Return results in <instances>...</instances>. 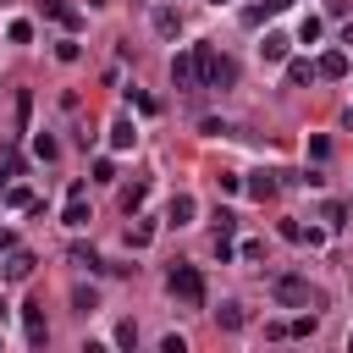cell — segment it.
<instances>
[{"label": "cell", "mask_w": 353, "mask_h": 353, "mask_svg": "<svg viewBox=\"0 0 353 353\" xmlns=\"http://www.w3.org/2000/svg\"><path fill=\"white\" fill-rule=\"evenodd\" d=\"M193 55H199V88H232L237 83V61L221 55L215 44H193Z\"/></svg>", "instance_id": "obj_1"}, {"label": "cell", "mask_w": 353, "mask_h": 353, "mask_svg": "<svg viewBox=\"0 0 353 353\" xmlns=\"http://www.w3.org/2000/svg\"><path fill=\"white\" fill-rule=\"evenodd\" d=\"M165 287H171V298H182L188 309H199V303H204V276H199V265H171Z\"/></svg>", "instance_id": "obj_2"}, {"label": "cell", "mask_w": 353, "mask_h": 353, "mask_svg": "<svg viewBox=\"0 0 353 353\" xmlns=\"http://www.w3.org/2000/svg\"><path fill=\"white\" fill-rule=\"evenodd\" d=\"M270 292H276V303H287V309H303V303L314 298L303 276H276V281H270Z\"/></svg>", "instance_id": "obj_3"}, {"label": "cell", "mask_w": 353, "mask_h": 353, "mask_svg": "<svg viewBox=\"0 0 353 353\" xmlns=\"http://www.w3.org/2000/svg\"><path fill=\"white\" fill-rule=\"evenodd\" d=\"M22 325H28V342H33V347H44V342H50V325H44V298H28V303H22Z\"/></svg>", "instance_id": "obj_4"}, {"label": "cell", "mask_w": 353, "mask_h": 353, "mask_svg": "<svg viewBox=\"0 0 353 353\" xmlns=\"http://www.w3.org/2000/svg\"><path fill=\"white\" fill-rule=\"evenodd\" d=\"M171 83H176V88H199V55H193V50L171 55Z\"/></svg>", "instance_id": "obj_5"}, {"label": "cell", "mask_w": 353, "mask_h": 353, "mask_svg": "<svg viewBox=\"0 0 353 353\" xmlns=\"http://www.w3.org/2000/svg\"><path fill=\"white\" fill-rule=\"evenodd\" d=\"M0 276H6V281H28V276H33V254H28V248H11V254L0 259Z\"/></svg>", "instance_id": "obj_6"}, {"label": "cell", "mask_w": 353, "mask_h": 353, "mask_svg": "<svg viewBox=\"0 0 353 353\" xmlns=\"http://www.w3.org/2000/svg\"><path fill=\"white\" fill-rule=\"evenodd\" d=\"M61 221L77 232V226H88L94 215H88V204H83V182H72V199H66V210H61Z\"/></svg>", "instance_id": "obj_7"}, {"label": "cell", "mask_w": 353, "mask_h": 353, "mask_svg": "<svg viewBox=\"0 0 353 353\" xmlns=\"http://www.w3.org/2000/svg\"><path fill=\"white\" fill-rule=\"evenodd\" d=\"M243 188H248V193H254V199L265 204V199H276V188H281V182H276V171H254V176H248Z\"/></svg>", "instance_id": "obj_8"}, {"label": "cell", "mask_w": 353, "mask_h": 353, "mask_svg": "<svg viewBox=\"0 0 353 353\" xmlns=\"http://www.w3.org/2000/svg\"><path fill=\"white\" fill-rule=\"evenodd\" d=\"M193 215H199V204H193V193H176V199H171V210H165V221H171V226H188Z\"/></svg>", "instance_id": "obj_9"}, {"label": "cell", "mask_w": 353, "mask_h": 353, "mask_svg": "<svg viewBox=\"0 0 353 353\" xmlns=\"http://www.w3.org/2000/svg\"><path fill=\"white\" fill-rule=\"evenodd\" d=\"M314 314H298V320H281V325H270V336H314Z\"/></svg>", "instance_id": "obj_10"}, {"label": "cell", "mask_w": 353, "mask_h": 353, "mask_svg": "<svg viewBox=\"0 0 353 353\" xmlns=\"http://www.w3.org/2000/svg\"><path fill=\"white\" fill-rule=\"evenodd\" d=\"M314 72H320V77H347V55H342V50H325V55L314 61Z\"/></svg>", "instance_id": "obj_11"}, {"label": "cell", "mask_w": 353, "mask_h": 353, "mask_svg": "<svg viewBox=\"0 0 353 353\" xmlns=\"http://www.w3.org/2000/svg\"><path fill=\"white\" fill-rule=\"evenodd\" d=\"M154 33H160V39H176V33H182V17H176L171 6H160V11H154Z\"/></svg>", "instance_id": "obj_12"}, {"label": "cell", "mask_w": 353, "mask_h": 353, "mask_svg": "<svg viewBox=\"0 0 353 353\" xmlns=\"http://www.w3.org/2000/svg\"><path fill=\"white\" fill-rule=\"evenodd\" d=\"M132 143H138V127H132L127 116H121V121H110V149H132Z\"/></svg>", "instance_id": "obj_13"}, {"label": "cell", "mask_w": 353, "mask_h": 353, "mask_svg": "<svg viewBox=\"0 0 353 353\" xmlns=\"http://www.w3.org/2000/svg\"><path fill=\"white\" fill-rule=\"evenodd\" d=\"M6 210H39V199H33V188H22V182H11V188H6Z\"/></svg>", "instance_id": "obj_14"}, {"label": "cell", "mask_w": 353, "mask_h": 353, "mask_svg": "<svg viewBox=\"0 0 353 353\" xmlns=\"http://www.w3.org/2000/svg\"><path fill=\"white\" fill-rule=\"evenodd\" d=\"M259 55L265 61H287V33H265L259 39Z\"/></svg>", "instance_id": "obj_15"}, {"label": "cell", "mask_w": 353, "mask_h": 353, "mask_svg": "<svg viewBox=\"0 0 353 353\" xmlns=\"http://www.w3.org/2000/svg\"><path fill=\"white\" fill-rule=\"evenodd\" d=\"M309 77H320V72H314V61H287V83H292V88H303Z\"/></svg>", "instance_id": "obj_16"}, {"label": "cell", "mask_w": 353, "mask_h": 353, "mask_svg": "<svg viewBox=\"0 0 353 353\" xmlns=\"http://www.w3.org/2000/svg\"><path fill=\"white\" fill-rule=\"evenodd\" d=\"M143 193H149L143 182H132V188H121V210H127V215H138V204H143Z\"/></svg>", "instance_id": "obj_17"}, {"label": "cell", "mask_w": 353, "mask_h": 353, "mask_svg": "<svg viewBox=\"0 0 353 353\" xmlns=\"http://www.w3.org/2000/svg\"><path fill=\"white\" fill-rule=\"evenodd\" d=\"M215 320H221L226 331H237V325H243V303H221V309H215Z\"/></svg>", "instance_id": "obj_18"}, {"label": "cell", "mask_w": 353, "mask_h": 353, "mask_svg": "<svg viewBox=\"0 0 353 353\" xmlns=\"http://www.w3.org/2000/svg\"><path fill=\"white\" fill-rule=\"evenodd\" d=\"M72 303H77V314H94V303H99V292H94V287H77V292H72Z\"/></svg>", "instance_id": "obj_19"}, {"label": "cell", "mask_w": 353, "mask_h": 353, "mask_svg": "<svg viewBox=\"0 0 353 353\" xmlns=\"http://www.w3.org/2000/svg\"><path fill=\"white\" fill-rule=\"evenodd\" d=\"M6 39H11V44H28V39H33V22H22V17H17V22L6 28Z\"/></svg>", "instance_id": "obj_20"}, {"label": "cell", "mask_w": 353, "mask_h": 353, "mask_svg": "<svg viewBox=\"0 0 353 353\" xmlns=\"http://www.w3.org/2000/svg\"><path fill=\"white\" fill-rule=\"evenodd\" d=\"M298 39L314 44V39H320V17H303V22H298Z\"/></svg>", "instance_id": "obj_21"}, {"label": "cell", "mask_w": 353, "mask_h": 353, "mask_svg": "<svg viewBox=\"0 0 353 353\" xmlns=\"http://www.w3.org/2000/svg\"><path fill=\"white\" fill-rule=\"evenodd\" d=\"M33 149H39V160H55V154H61V143H55V138H44V132H39V143H33Z\"/></svg>", "instance_id": "obj_22"}, {"label": "cell", "mask_w": 353, "mask_h": 353, "mask_svg": "<svg viewBox=\"0 0 353 353\" xmlns=\"http://www.w3.org/2000/svg\"><path fill=\"white\" fill-rule=\"evenodd\" d=\"M232 226H237V215H232V210H215V232H221V237H232Z\"/></svg>", "instance_id": "obj_23"}, {"label": "cell", "mask_w": 353, "mask_h": 353, "mask_svg": "<svg viewBox=\"0 0 353 353\" xmlns=\"http://www.w3.org/2000/svg\"><path fill=\"white\" fill-rule=\"evenodd\" d=\"M116 342H121V347H132V342H138V325H132V320H121V325H116Z\"/></svg>", "instance_id": "obj_24"}, {"label": "cell", "mask_w": 353, "mask_h": 353, "mask_svg": "<svg viewBox=\"0 0 353 353\" xmlns=\"http://www.w3.org/2000/svg\"><path fill=\"white\" fill-rule=\"evenodd\" d=\"M94 182H116V165L110 160H94Z\"/></svg>", "instance_id": "obj_25"}, {"label": "cell", "mask_w": 353, "mask_h": 353, "mask_svg": "<svg viewBox=\"0 0 353 353\" xmlns=\"http://www.w3.org/2000/svg\"><path fill=\"white\" fill-rule=\"evenodd\" d=\"M215 182H221V193H237V188H243V176H237V171H221Z\"/></svg>", "instance_id": "obj_26"}, {"label": "cell", "mask_w": 353, "mask_h": 353, "mask_svg": "<svg viewBox=\"0 0 353 353\" xmlns=\"http://www.w3.org/2000/svg\"><path fill=\"white\" fill-rule=\"evenodd\" d=\"M149 237H154V226H132V232H127V243H132V248H143Z\"/></svg>", "instance_id": "obj_27"}, {"label": "cell", "mask_w": 353, "mask_h": 353, "mask_svg": "<svg viewBox=\"0 0 353 353\" xmlns=\"http://www.w3.org/2000/svg\"><path fill=\"white\" fill-rule=\"evenodd\" d=\"M11 248H17V237H11V232H0V259H6Z\"/></svg>", "instance_id": "obj_28"}, {"label": "cell", "mask_w": 353, "mask_h": 353, "mask_svg": "<svg viewBox=\"0 0 353 353\" xmlns=\"http://www.w3.org/2000/svg\"><path fill=\"white\" fill-rule=\"evenodd\" d=\"M287 6H292V0H265V11H287Z\"/></svg>", "instance_id": "obj_29"}, {"label": "cell", "mask_w": 353, "mask_h": 353, "mask_svg": "<svg viewBox=\"0 0 353 353\" xmlns=\"http://www.w3.org/2000/svg\"><path fill=\"white\" fill-rule=\"evenodd\" d=\"M0 320H6V298H0Z\"/></svg>", "instance_id": "obj_30"}, {"label": "cell", "mask_w": 353, "mask_h": 353, "mask_svg": "<svg viewBox=\"0 0 353 353\" xmlns=\"http://www.w3.org/2000/svg\"><path fill=\"white\" fill-rule=\"evenodd\" d=\"M210 6H226V0H210Z\"/></svg>", "instance_id": "obj_31"}]
</instances>
